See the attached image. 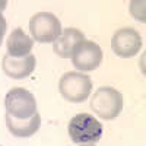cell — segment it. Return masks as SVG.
I'll return each instance as SVG.
<instances>
[{"label":"cell","mask_w":146,"mask_h":146,"mask_svg":"<svg viewBox=\"0 0 146 146\" xmlns=\"http://www.w3.org/2000/svg\"><path fill=\"white\" fill-rule=\"evenodd\" d=\"M6 29H7L6 19L3 18L2 12H0V45H2V41H3V36H5V34H6Z\"/></svg>","instance_id":"7c38bea8"},{"label":"cell","mask_w":146,"mask_h":146,"mask_svg":"<svg viewBox=\"0 0 146 146\" xmlns=\"http://www.w3.org/2000/svg\"><path fill=\"white\" fill-rule=\"evenodd\" d=\"M36 60L32 54L23 56V57H12L6 54L3 57V72L12 79H25L32 75L35 70Z\"/></svg>","instance_id":"ba28073f"},{"label":"cell","mask_w":146,"mask_h":146,"mask_svg":"<svg viewBox=\"0 0 146 146\" xmlns=\"http://www.w3.org/2000/svg\"><path fill=\"white\" fill-rule=\"evenodd\" d=\"M142 36L133 28H121L115 31L111 40V48L118 57H133L142 48Z\"/></svg>","instance_id":"52a82bcc"},{"label":"cell","mask_w":146,"mask_h":146,"mask_svg":"<svg viewBox=\"0 0 146 146\" xmlns=\"http://www.w3.org/2000/svg\"><path fill=\"white\" fill-rule=\"evenodd\" d=\"M6 126L9 131L16 137H31L38 131L41 126V117L38 113L29 118H15L6 114Z\"/></svg>","instance_id":"30bf717a"},{"label":"cell","mask_w":146,"mask_h":146,"mask_svg":"<svg viewBox=\"0 0 146 146\" xmlns=\"http://www.w3.org/2000/svg\"><path fill=\"white\" fill-rule=\"evenodd\" d=\"M29 31L36 42H54L62 35V23L50 12H38L29 21Z\"/></svg>","instance_id":"277c9868"},{"label":"cell","mask_w":146,"mask_h":146,"mask_svg":"<svg viewBox=\"0 0 146 146\" xmlns=\"http://www.w3.org/2000/svg\"><path fill=\"white\" fill-rule=\"evenodd\" d=\"M67 130L73 143L78 145H95L102 136V124L94 115L86 113L76 114L73 117Z\"/></svg>","instance_id":"6da1fadb"},{"label":"cell","mask_w":146,"mask_h":146,"mask_svg":"<svg viewBox=\"0 0 146 146\" xmlns=\"http://www.w3.org/2000/svg\"><path fill=\"white\" fill-rule=\"evenodd\" d=\"M6 5H7V2H0V12L6 7Z\"/></svg>","instance_id":"4fadbf2b"},{"label":"cell","mask_w":146,"mask_h":146,"mask_svg":"<svg viewBox=\"0 0 146 146\" xmlns=\"http://www.w3.org/2000/svg\"><path fill=\"white\" fill-rule=\"evenodd\" d=\"M0 146H2V145H0Z\"/></svg>","instance_id":"9a60e30c"},{"label":"cell","mask_w":146,"mask_h":146,"mask_svg":"<svg viewBox=\"0 0 146 146\" xmlns=\"http://www.w3.org/2000/svg\"><path fill=\"white\" fill-rule=\"evenodd\" d=\"M80 146H94V145H80Z\"/></svg>","instance_id":"5bb4252c"},{"label":"cell","mask_w":146,"mask_h":146,"mask_svg":"<svg viewBox=\"0 0 146 146\" xmlns=\"http://www.w3.org/2000/svg\"><path fill=\"white\" fill-rule=\"evenodd\" d=\"M34 47V41L31 36H28L21 28L12 31L7 38V54L12 57H23L31 54Z\"/></svg>","instance_id":"8fae6325"},{"label":"cell","mask_w":146,"mask_h":146,"mask_svg":"<svg viewBox=\"0 0 146 146\" xmlns=\"http://www.w3.org/2000/svg\"><path fill=\"white\" fill-rule=\"evenodd\" d=\"M91 110L104 120H113L123 110V95L111 86L98 88L91 100Z\"/></svg>","instance_id":"7a4b0ae2"},{"label":"cell","mask_w":146,"mask_h":146,"mask_svg":"<svg viewBox=\"0 0 146 146\" xmlns=\"http://www.w3.org/2000/svg\"><path fill=\"white\" fill-rule=\"evenodd\" d=\"M6 114L15 118H29L36 113L35 96L23 88H12L5 98Z\"/></svg>","instance_id":"5b68a950"},{"label":"cell","mask_w":146,"mask_h":146,"mask_svg":"<svg viewBox=\"0 0 146 146\" xmlns=\"http://www.w3.org/2000/svg\"><path fill=\"white\" fill-rule=\"evenodd\" d=\"M85 41V35L76 28H66L62 35L53 42L54 53L62 58H70L75 47Z\"/></svg>","instance_id":"9c48e42d"},{"label":"cell","mask_w":146,"mask_h":146,"mask_svg":"<svg viewBox=\"0 0 146 146\" xmlns=\"http://www.w3.org/2000/svg\"><path fill=\"white\" fill-rule=\"evenodd\" d=\"M72 63L78 70L91 72L102 63V50L94 41H82L72 53Z\"/></svg>","instance_id":"8992f818"},{"label":"cell","mask_w":146,"mask_h":146,"mask_svg":"<svg viewBox=\"0 0 146 146\" xmlns=\"http://www.w3.org/2000/svg\"><path fill=\"white\" fill-rule=\"evenodd\" d=\"M58 91L70 102H83L92 91V80L80 72H67L58 82Z\"/></svg>","instance_id":"3957f363"}]
</instances>
